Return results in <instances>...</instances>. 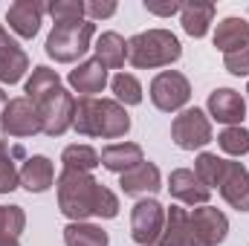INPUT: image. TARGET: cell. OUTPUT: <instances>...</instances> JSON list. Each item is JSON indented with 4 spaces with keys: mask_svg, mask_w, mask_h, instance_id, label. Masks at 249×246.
Here are the masks:
<instances>
[{
    "mask_svg": "<svg viewBox=\"0 0 249 246\" xmlns=\"http://www.w3.org/2000/svg\"><path fill=\"white\" fill-rule=\"evenodd\" d=\"M55 191H58V209L70 223H81L87 217L113 220L119 214V197L107 185L96 183L93 174L64 168L55 180Z\"/></svg>",
    "mask_w": 249,
    "mask_h": 246,
    "instance_id": "6da1fadb",
    "label": "cell"
},
{
    "mask_svg": "<svg viewBox=\"0 0 249 246\" xmlns=\"http://www.w3.org/2000/svg\"><path fill=\"white\" fill-rule=\"evenodd\" d=\"M72 130L96 139H122L130 130V116L116 99H75Z\"/></svg>",
    "mask_w": 249,
    "mask_h": 246,
    "instance_id": "7a4b0ae2",
    "label": "cell"
},
{
    "mask_svg": "<svg viewBox=\"0 0 249 246\" xmlns=\"http://www.w3.org/2000/svg\"><path fill=\"white\" fill-rule=\"evenodd\" d=\"M183 44L171 29H148L139 32L127 41V61L136 70H154V67H168L180 61Z\"/></svg>",
    "mask_w": 249,
    "mask_h": 246,
    "instance_id": "3957f363",
    "label": "cell"
},
{
    "mask_svg": "<svg viewBox=\"0 0 249 246\" xmlns=\"http://www.w3.org/2000/svg\"><path fill=\"white\" fill-rule=\"evenodd\" d=\"M93 35H96V23L93 20H78V23H53L50 35H47V55L58 64H75L81 61L93 47Z\"/></svg>",
    "mask_w": 249,
    "mask_h": 246,
    "instance_id": "277c9868",
    "label": "cell"
},
{
    "mask_svg": "<svg viewBox=\"0 0 249 246\" xmlns=\"http://www.w3.org/2000/svg\"><path fill=\"white\" fill-rule=\"evenodd\" d=\"M148 96H151V102H154L157 110H162V113H180V110H186L188 99H191V84H188V78L183 72L165 70V72L154 75V81L148 87Z\"/></svg>",
    "mask_w": 249,
    "mask_h": 246,
    "instance_id": "5b68a950",
    "label": "cell"
},
{
    "mask_svg": "<svg viewBox=\"0 0 249 246\" xmlns=\"http://www.w3.org/2000/svg\"><path fill=\"white\" fill-rule=\"evenodd\" d=\"M171 139L183 151H200L212 142V119L200 107H186L171 122Z\"/></svg>",
    "mask_w": 249,
    "mask_h": 246,
    "instance_id": "8992f818",
    "label": "cell"
},
{
    "mask_svg": "<svg viewBox=\"0 0 249 246\" xmlns=\"http://www.w3.org/2000/svg\"><path fill=\"white\" fill-rule=\"evenodd\" d=\"M165 229V206L154 197H142L130 211V238L139 246H157Z\"/></svg>",
    "mask_w": 249,
    "mask_h": 246,
    "instance_id": "52a82bcc",
    "label": "cell"
},
{
    "mask_svg": "<svg viewBox=\"0 0 249 246\" xmlns=\"http://www.w3.org/2000/svg\"><path fill=\"white\" fill-rule=\"evenodd\" d=\"M35 107H38V113H41V122H44V133H47V136H64V133L72 127L75 99H72L70 90L58 87L55 93L44 96Z\"/></svg>",
    "mask_w": 249,
    "mask_h": 246,
    "instance_id": "ba28073f",
    "label": "cell"
},
{
    "mask_svg": "<svg viewBox=\"0 0 249 246\" xmlns=\"http://www.w3.org/2000/svg\"><path fill=\"white\" fill-rule=\"evenodd\" d=\"M0 127H3L6 136H15V139H26V136L44 133L41 113H38V107L26 96L9 99V105L3 110V119H0Z\"/></svg>",
    "mask_w": 249,
    "mask_h": 246,
    "instance_id": "9c48e42d",
    "label": "cell"
},
{
    "mask_svg": "<svg viewBox=\"0 0 249 246\" xmlns=\"http://www.w3.org/2000/svg\"><path fill=\"white\" fill-rule=\"evenodd\" d=\"M206 107H209L212 119H217L226 127H235V124H241L247 119V99L232 87H217L214 93H209Z\"/></svg>",
    "mask_w": 249,
    "mask_h": 246,
    "instance_id": "30bf717a",
    "label": "cell"
},
{
    "mask_svg": "<svg viewBox=\"0 0 249 246\" xmlns=\"http://www.w3.org/2000/svg\"><path fill=\"white\" fill-rule=\"evenodd\" d=\"M157 246H203V241L197 238V232L191 226L188 209H183L180 203L165 209V229H162Z\"/></svg>",
    "mask_w": 249,
    "mask_h": 246,
    "instance_id": "8fae6325",
    "label": "cell"
},
{
    "mask_svg": "<svg viewBox=\"0 0 249 246\" xmlns=\"http://www.w3.org/2000/svg\"><path fill=\"white\" fill-rule=\"evenodd\" d=\"M188 217H191V226H194L197 238L203 241V246H217L226 241V235H229V217L220 209L200 206V209H191Z\"/></svg>",
    "mask_w": 249,
    "mask_h": 246,
    "instance_id": "7c38bea8",
    "label": "cell"
},
{
    "mask_svg": "<svg viewBox=\"0 0 249 246\" xmlns=\"http://www.w3.org/2000/svg\"><path fill=\"white\" fill-rule=\"evenodd\" d=\"M165 188L183 206H209V197H212V188L200 183V177L191 168H174L168 174V185Z\"/></svg>",
    "mask_w": 249,
    "mask_h": 246,
    "instance_id": "4fadbf2b",
    "label": "cell"
},
{
    "mask_svg": "<svg viewBox=\"0 0 249 246\" xmlns=\"http://www.w3.org/2000/svg\"><path fill=\"white\" fill-rule=\"evenodd\" d=\"M217 191H220V197L232 209L249 211V171L244 168V162L226 159V168H223V177H220Z\"/></svg>",
    "mask_w": 249,
    "mask_h": 246,
    "instance_id": "5bb4252c",
    "label": "cell"
},
{
    "mask_svg": "<svg viewBox=\"0 0 249 246\" xmlns=\"http://www.w3.org/2000/svg\"><path fill=\"white\" fill-rule=\"evenodd\" d=\"M44 12H47V6L38 3V0H18V3L9 6L6 23H9V29H12L18 38H26V41H29V38H35V35L41 32Z\"/></svg>",
    "mask_w": 249,
    "mask_h": 246,
    "instance_id": "9a60e30c",
    "label": "cell"
},
{
    "mask_svg": "<svg viewBox=\"0 0 249 246\" xmlns=\"http://www.w3.org/2000/svg\"><path fill=\"white\" fill-rule=\"evenodd\" d=\"M29 70V55L23 47L0 26V84H18Z\"/></svg>",
    "mask_w": 249,
    "mask_h": 246,
    "instance_id": "2e32d148",
    "label": "cell"
},
{
    "mask_svg": "<svg viewBox=\"0 0 249 246\" xmlns=\"http://www.w3.org/2000/svg\"><path fill=\"white\" fill-rule=\"evenodd\" d=\"M67 84L75 93H81V99H96V93H102L107 87V70L96 58H87V61L78 64L75 70H70Z\"/></svg>",
    "mask_w": 249,
    "mask_h": 246,
    "instance_id": "e0dca14e",
    "label": "cell"
},
{
    "mask_svg": "<svg viewBox=\"0 0 249 246\" xmlns=\"http://www.w3.org/2000/svg\"><path fill=\"white\" fill-rule=\"evenodd\" d=\"M119 185L127 197H148V194H157L162 188V174L154 162H139L136 168L124 171L119 177Z\"/></svg>",
    "mask_w": 249,
    "mask_h": 246,
    "instance_id": "ac0fdd59",
    "label": "cell"
},
{
    "mask_svg": "<svg viewBox=\"0 0 249 246\" xmlns=\"http://www.w3.org/2000/svg\"><path fill=\"white\" fill-rule=\"evenodd\" d=\"M55 183V165L50 157L44 154H35V157H26L23 168H20V185L29 191V194H44L50 191Z\"/></svg>",
    "mask_w": 249,
    "mask_h": 246,
    "instance_id": "d6986e66",
    "label": "cell"
},
{
    "mask_svg": "<svg viewBox=\"0 0 249 246\" xmlns=\"http://www.w3.org/2000/svg\"><path fill=\"white\" fill-rule=\"evenodd\" d=\"M99 159H102V165H105L107 171H113V174L122 177L124 171H130V168H136L139 162H145V154H142V148H139L136 142H113V145L102 148Z\"/></svg>",
    "mask_w": 249,
    "mask_h": 246,
    "instance_id": "ffe728a7",
    "label": "cell"
},
{
    "mask_svg": "<svg viewBox=\"0 0 249 246\" xmlns=\"http://www.w3.org/2000/svg\"><path fill=\"white\" fill-rule=\"evenodd\" d=\"M249 44V20L247 18H223L220 23H217V29H214V47L223 53V55H229V53H235V50H241V47H247Z\"/></svg>",
    "mask_w": 249,
    "mask_h": 246,
    "instance_id": "44dd1931",
    "label": "cell"
},
{
    "mask_svg": "<svg viewBox=\"0 0 249 246\" xmlns=\"http://www.w3.org/2000/svg\"><path fill=\"white\" fill-rule=\"evenodd\" d=\"M214 12H217L214 3H200V0L183 3V9H180V23H183L186 35H191V38H206L209 26L214 23Z\"/></svg>",
    "mask_w": 249,
    "mask_h": 246,
    "instance_id": "7402d4cb",
    "label": "cell"
},
{
    "mask_svg": "<svg viewBox=\"0 0 249 246\" xmlns=\"http://www.w3.org/2000/svg\"><path fill=\"white\" fill-rule=\"evenodd\" d=\"M93 50H96V61L105 70H122L127 61V41L119 32H102Z\"/></svg>",
    "mask_w": 249,
    "mask_h": 246,
    "instance_id": "603a6c76",
    "label": "cell"
},
{
    "mask_svg": "<svg viewBox=\"0 0 249 246\" xmlns=\"http://www.w3.org/2000/svg\"><path fill=\"white\" fill-rule=\"evenodd\" d=\"M64 246H110V238L96 223H67L64 226Z\"/></svg>",
    "mask_w": 249,
    "mask_h": 246,
    "instance_id": "cb8c5ba5",
    "label": "cell"
},
{
    "mask_svg": "<svg viewBox=\"0 0 249 246\" xmlns=\"http://www.w3.org/2000/svg\"><path fill=\"white\" fill-rule=\"evenodd\" d=\"M61 84V75L55 72V70H50V67H35L32 70V75L26 78V87H23V93H26V99L32 102V105H38L44 96H50V93H55Z\"/></svg>",
    "mask_w": 249,
    "mask_h": 246,
    "instance_id": "d4e9b609",
    "label": "cell"
},
{
    "mask_svg": "<svg viewBox=\"0 0 249 246\" xmlns=\"http://www.w3.org/2000/svg\"><path fill=\"white\" fill-rule=\"evenodd\" d=\"M61 162H64V168H70V171H84V174H90L93 168L102 165L99 151L90 148V145H78V142L64 148L61 151Z\"/></svg>",
    "mask_w": 249,
    "mask_h": 246,
    "instance_id": "484cf974",
    "label": "cell"
},
{
    "mask_svg": "<svg viewBox=\"0 0 249 246\" xmlns=\"http://www.w3.org/2000/svg\"><path fill=\"white\" fill-rule=\"evenodd\" d=\"M110 90H113V99H116L122 107L142 105V84H139V78L130 75V72H116L113 81H110Z\"/></svg>",
    "mask_w": 249,
    "mask_h": 246,
    "instance_id": "4316f807",
    "label": "cell"
},
{
    "mask_svg": "<svg viewBox=\"0 0 249 246\" xmlns=\"http://www.w3.org/2000/svg\"><path fill=\"white\" fill-rule=\"evenodd\" d=\"M223 168H226V159L217 157V154H209V151H203V154L194 159V174L200 177V183L209 185V188H217V185H220Z\"/></svg>",
    "mask_w": 249,
    "mask_h": 246,
    "instance_id": "83f0119b",
    "label": "cell"
},
{
    "mask_svg": "<svg viewBox=\"0 0 249 246\" xmlns=\"http://www.w3.org/2000/svg\"><path fill=\"white\" fill-rule=\"evenodd\" d=\"M217 145L223 148V154L229 157H244L249 154V130L235 124V127H223L220 136H217Z\"/></svg>",
    "mask_w": 249,
    "mask_h": 246,
    "instance_id": "f1b7e54d",
    "label": "cell"
},
{
    "mask_svg": "<svg viewBox=\"0 0 249 246\" xmlns=\"http://www.w3.org/2000/svg\"><path fill=\"white\" fill-rule=\"evenodd\" d=\"M47 15L55 23H78V20H87L81 0H53V3H47Z\"/></svg>",
    "mask_w": 249,
    "mask_h": 246,
    "instance_id": "f546056e",
    "label": "cell"
},
{
    "mask_svg": "<svg viewBox=\"0 0 249 246\" xmlns=\"http://www.w3.org/2000/svg\"><path fill=\"white\" fill-rule=\"evenodd\" d=\"M26 229V211L20 206H0V238H20Z\"/></svg>",
    "mask_w": 249,
    "mask_h": 246,
    "instance_id": "4dcf8cb0",
    "label": "cell"
},
{
    "mask_svg": "<svg viewBox=\"0 0 249 246\" xmlns=\"http://www.w3.org/2000/svg\"><path fill=\"white\" fill-rule=\"evenodd\" d=\"M223 67L238 78H249V44L235 50V53H229V55H223Z\"/></svg>",
    "mask_w": 249,
    "mask_h": 246,
    "instance_id": "1f68e13d",
    "label": "cell"
},
{
    "mask_svg": "<svg viewBox=\"0 0 249 246\" xmlns=\"http://www.w3.org/2000/svg\"><path fill=\"white\" fill-rule=\"evenodd\" d=\"M12 157H15V154H12ZM12 157L0 162V194H9V191H15V188L20 185V168L15 165Z\"/></svg>",
    "mask_w": 249,
    "mask_h": 246,
    "instance_id": "d6a6232c",
    "label": "cell"
},
{
    "mask_svg": "<svg viewBox=\"0 0 249 246\" xmlns=\"http://www.w3.org/2000/svg\"><path fill=\"white\" fill-rule=\"evenodd\" d=\"M116 15V3L113 0H87L84 3V18L87 20H105V18H113Z\"/></svg>",
    "mask_w": 249,
    "mask_h": 246,
    "instance_id": "836d02e7",
    "label": "cell"
},
{
    "mask_svg": "<svg viewBox=\"0 0 249 246\" xmlns=\"http://www.w3.org/2000/svg\"><path fill=\"white\" fill-rule=\"evenodd\" d=\"M145 9H148L151 15H160V18H171V15H177V12L183 9V3H165V6H160V3H145Z\"/></svg>",
    "mask_w": 249,
    "mask_h": 246,
    "instance_id": "e575fe53",
    "label": "cell"
},
{
    "mask_svg": "<svg viewBox=\"0 0 249 246\" xmlns=\"http://www.w3.org/2000/svg\"><path fill=\"white\" fill-rule=\"evenodd\" d=\"M9 157H12V148H9V142H6V139H0V162H3V159H9Z\"/></svg>",
    "mask_w": 249,
    "mask_h": 246,
    "instance_id": "d590c367",
    "label": "cell"
},
{
    "mask_svg": "<svg viewBox=\"0 0 249 246\" xmlns=\"http://www.w3.org/2000/svg\"><path fill=\"white\" fill-rule=\"evenodd\" d=\"M6 105H9V96L3 93V87H0V119H3V110H6Z\"/></svg>",
    "mask_w": 249,
    "mask_h": 246,
    "instance_id": "8d00e7d4",
    "label": "cell"
},
{
    "mask_svg": "<svg viewBox=\"0 0 249 246\" xmlns=\"http://www.w3.org/2000/svg\"><path fill=\"white\" fill-rule=\"evenodd\" d=\"M0 246H20V238H0Z\"/></svg>",
    "mask_w": 249,
    "mask_h": 246,
    "instance_id": "74e56055",
    "label": "cell"
},
{
    "mask_svg": "<svg viewBox=\"0 0 249 246\" xmlns=\"http://www.w3.org/2000/svg\"><path fill=\"white\" fill-rule=\"evenodd\" d=\"M247 93H249V84H247Z\"/></svg>",
    "mask_w": 249,
    "mask_h": 246,
    "instance_id": "f35d334b",
    "label": "cell"
}]
</instances>
